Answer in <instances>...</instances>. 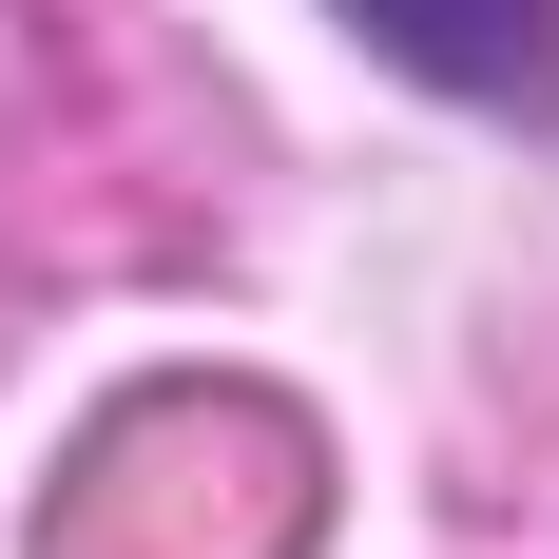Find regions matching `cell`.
I'll return each mask as SVG.
<instances>
[{"instance_id":"obj_1","label":"cell","mask_w":559,"mask_h":559,"mask_svg":"<svg viewBox=\"0 0 559 559\" xmlns=\"http://www.w3.org/2000/svg\"><path fill=\"white\" fill-rule=\"evenodd\" d=\"M39 559H309V425L251 386H135L58 463Z\"/></svg>"},{"instance_id":"obj_2","label":"cell","mask_w":559,"mask_h":559,"mask_svg":"<svg viewBox=\"0 0 559 559\" xmlns=\"http://www.w3.org/2000/svg\"><path fill=\"white\" fill-rule=\"evenodd\" d=\"M347 20L444 97H540V58H559V0H347Z\"/></svg>"}]
</instances>
